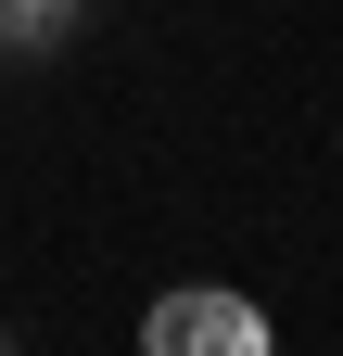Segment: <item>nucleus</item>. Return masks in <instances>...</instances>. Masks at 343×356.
Returning a JSON list of instances; mask_svg holds the SVG:
<instances>
[{
	"instance_id": "2",
	"label": "nucleus",
	"mask_w": 343,
	"mask_h": 356,
	"mask_svg": "<svg viewBox=\"0 0 343 356\" xmlns=\"http://www.w3.org/2000/svg\"><path fill=\"white\" fill-rule=\"evenodd\" d=\"M64 13H76V0H0V38H51Z\"/></svg>"
},
{
	"instance_id": "1",
	"label": "nucleus",
	"mask_w": 343,
	"mask_h": 356,
	"mask_svg": "<svg viewBox=\"0 0 343 356\" xmlns=\"http://www.w3.org/2000/svg\"><path fill=\"white\" fill-rule=\"evenodd\" d=\"M153 356H267V318L242 293H165L153 305Z\"/></svg>"
},
{
	"instance_id": "3",
	"label": "nucleus",
	"mask_w": 343,
	"mask_h": 356,
	"mask_svg": "<svg viewBox=\"0 0 343 356\" xmlns=\"http://www.w3.org/2000/svg\"><path fill=\"white\" fill-rule=\"evenodd\" d=\"M0 51H13V38H0Z\"/></svg>"
}]
</instances>
